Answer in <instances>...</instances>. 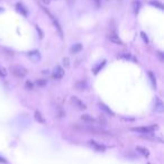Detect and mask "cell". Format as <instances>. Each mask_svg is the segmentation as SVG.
Listing matches in <instances>:
<instances>
[{
	"label": "cell",
	"instance_id": "1",
	"mask_svg": "<svg viewBox=\"0 0 164 164\" xmlns=\"http://www.w3.org/2000/svg\"><path fill=\"white\" fill-rule=\"evenodd\" d=\"M10 71L13 72V74L16 75L17 78H25L26 74H27V71L25 68L20 65H13L10 66Z\"/></svg>",
	"mask_w": 164,
	"mask_h": 164
},
{
	"label": "cell",
	"instance_id": "2",
	"mask_svg": "<svg viewBox=\"0 0 164 164\" xmlns=\"http://www.w3.org/2000/svg\"><path fill=\"white\" fill-rule=\"evenodd\" d=\"M71 102L74 105V107H76L78 109H81V110H83V109L87 108L85 103L82 102V101H81L78 97H74V96H73V97H71Z\"/></svg>",
	"mask_w": 164,
	"mask_h": 164
},
{
	"label": "cell",
	"instance_id": "3",
	"mask_svg": "<svg viewBox=\"0 0 164 164\" xmlns=\"http://www.w3.org/2000/svg\"><path fill=\"white\" fill-rule=\"evenodd\" d=\"M154 128H156V126L153 127H136V128H131L133 131H136V133H142V134H147V133H151Z\"/></svg>",
	"mask_w": 164,
	"mask_h": 164
},
{
	"label": "cell",
	"instance_id": "4",
	"mask_svg": "<svg viewBox=\"0 0 164 164\" xmlns=\"http://www.w3.org/2000/svg\"><path fill=\"white\" fill-rule=\"evenodd\" d=\"M28 57L33 62H38L41 60V54L38 51H32L28 53Z\"/></svg>",
	"mask_w": 164,
	"mask_h": 164
},
{
	"label": "cell",
	"instance_id": "5",
	"mask_svg": "<svg viewBox=\"0 0 164 164\" xmlns=\"http://www.w3.org/2000/svg\"><path fill=\"white\" fill-rule=\"evenodd\" d=\"M63 75H64L63 69H62L61 66H56L54 72H53V78H54V79H61Z\"/></svg>",
	"mask_w": 164,
	"mask_h": 164
},
{
	"label": "cell",
	"instance_id": "6",
	"mask_svg": "<svg viewBox=\"0 0 164 164\" xmlns=\"http://www.w3.org/2000/svg\"><path fill=\"white\" fill-rule=\"evenodd\" d=\"M89 144L94 148H96L97 151H100V152H103V151L106 150V147H105V145H101V144H99V143H97V142L94 141H89Z\"/></svg>",
	"mask_w": 164,
	"mask_h": 164
},
{
	"label": "cell",
	"instance_id": "7",
	"mask_svg": "<svg viewBox=\"0 0 164 164\" xmlns=\"http://www.w3.org/2000/svg\"><path fill=\"white\" fill-rule=\"evenodd\" d=\"M108 38H109V39H110V42H113L114 44H117V45H122V39L118 37L116 34H110Z\"/></svg>",
	"mask_w": 164,
	"mask_h": 164
},
{
	"label": "cell",
	"instance_id": "8",
	"mask_svg": "<svg viewBox=\"0 0 164 164\" xmlns=\"http://www.w3.org/2000/svg\"><path fill=\"white\" fill-rule=\"evenodd\" d=\"M155 110L157 113H163L164 110V106H163V102L160 100L159 98L156 99V105H155Z\"/></svg>",
	"mask_w": 164,
	"mask_h": 164
},
{
	"label": "cell",
	"instance_id": "9",
	"mask_svg": "<svg viewBox=\"0 0 164 164\" xmlns=\"http://www.w3.org/2000/svg\"><path fill=\"white\" fill-rule=\"evenodd\" d=\"M75 88L78 90H85L88 88V83L85 81H79L75 83Z\"/></svg>",
	"mask_w": 164,
	"mask_h": 164
},
{
	"label": "cell",
	"instance_id": "10",
	"mask_svg": "<svg viewBox=\"0 0 164 164\" xmlns=\"http://www.w3.org/2000/svg\"><path fill=\"white\" fill-rule=\"evenodd\" d=\"M99 108L101 109V110H103L106 114H108V115H111V116H114L115 114H114V111L110 109V108H108L106 105H103V103H99Z\"/></svg>",
	"mask_w": 164,
	"mask_h": 164
},
{
	"label": "cell",
	"instance_id": "11",
	"mask_svg": "<svg viewBox=\"0 0 164 164\" xmlns=\"http://www.w3.org/2000/svg\"><path fill=\"white\" fill-rule=\"evenodd\" d=\"M81 50H82V45L78 43V44H74L73 46L71 47L70 52L72 53V54H76V53H79V52L81 51Z\"/></svg>",
	"mask_w": 164,
	"mask_h": 164
},
{
	"label": "cell",
	"instance_id": "12",
	"mask_svg": "<svg viewBox=\"0 0 164 164\" xmlns=\"http://www.w3.org/2000/svg\"><path fill=\"white\" fill-rule=\"evenodd\" d=\"M136 151H137L138 153H141L142 155L146 156V157L150 155V152H148V150H147V148H145V147H142V146H137V147H136Z\"/></svg>",
	"mask_w": 164,
	"mask_h": 164
},
{
	"label": "cell",
	"instance_id": "13",
	"mask_svg": "<svg viewBox=\"0 0 164 164\" xmlns=\"http://www.w3.org/2000/svg\"><path fill=\"white\" fill-rule=\"evenodd\" d=\"M35 120L36 122H41V124H45V119L43 118V116H42V114L39 113V111H35Z\"/></svg>",
	"mask_w": 164,
	"mask_h": 164
},
{
	"label": "cell",
	"instance_id": "14",
	"mask_svg": "<svg viewBox=\"0 0 164 164\" xmlns=\"http://www.w3.org/2000/svg\"><path fill=\"white\" fill-rule=\"evenodd\" d=\"M16 7H17V10H18L19 13H22L24 16H27V10L24 8V6L22 5V4H17Z\"/></svg>",
	"mask_w": 164,
	"mask_h": 164
},
{
	"label": "cell",
	"instance_id": "15",
	"mask_svg": "<svg viewBox=\"0 0 164 164\" xmlns=\"http://www.w3.org/2000/svg\"><path fill=\"white\" fill-rule=\"evenodd\" d=\"M151 5L155 6V7H157V8H160L161 10L164 9V6L160 2V1H157V0H151Z\"/></svg>",
	"mask_w": 164,
	"mask_h": 164
},
{
	"label": "cell",
	"instance_id": "16",
	"mask_svg": "<svg viewBox=\"0 0 164 164\" xmlns=\"http://www.w3.org/2000/svg\"><path fill=\"white\" fill-rule=\"evenodd\" d=\"M133 8H134V11H135V13H138V10L141 8V2L137 1V0L133 1Z\"/></svg>",
	"mask_w": 164,
	"mask_h": 164
},
{
	"label": "cell",
	"instance_id": "17",
	"mask_svg": "<svg viewBox=\"0 0 164 164\" xmlns=\"http://www.w3.org/2000/svg\"><path fill=\"white\" fill-rule=\"evenodd\" d=\"M81 119L82 120H85V122H94V119L90 115H82L81 116Z\"/></svg>",
	"mask_w": 164,
	"mask_h": 164
},
{
	"label": "cell",
	"instance_id": "18",
	"mask_svg": "<svg viewBox=\"0 0 164 164\" xmlns=\"http://www.w3.org/2000/svg\"><path fill=\"white\" fill-rule=\"evenodd\" d=\"M36 85H39V87H43V85H46V80H37V81H36Z\"/></svg>",
	"mask_w": 164,
	"mask_h": 164
},
{
	"label": "cell",
	"instance_id": "19",
	"mask_svg": "<svg viewBox=\"0 0 164 164\" xmlns=\"http://www.w3.org/2000/svg\"><path fill=\"white\" fill-rule=\"evenodd\" d=\"M148 76L151 78V81H152L153 85H154V87H156V83H155V78H154V75H153V73H152V72H148Z\"/></svg>",
	"mask_w": 164,
	"mask_h": 164
},
{
	"label": "cell",
	"instance_id": "20",
	"mask_svg": "<svg viewBox=\"0 0 164 164\" xmlns=\"http://www.w3.org/2000/svg\"><path fill=\"white\" fill-rule=\"evenodd\" d=\"M25 87H26V89L32 90L33 89V83H32V82H29V81H27V82L25 83Z\"/></svg>",
	"mask_w": 164,
	"mask_h": 164
},
{
	"label": "cell",
	"instance_id": "21",
	"mask_svg": "<svg viewBox=\"0 0 164 164\" xmlns=\"http://www.w3.org/2000/svg\"><path fill=\"white\" fill-rule=\"evenodd\" d=\"M122 59H126V60H134L133 57H131V55H129V54H124V55H122Z\"/></svg>",
	"mask_w": 164,
	"mask_h": 164
},
{
	"label": "cell",
	"instance_id": "22",
	"mask_svg": "<svg viewBox=\"0 0 164 164\" xmlns=\"http://www.w3.org/2000/svg\"><path fill=\"white\" fill-rule=\"evenodd\" d=\"M63 64H64L66 68L70 65V63H69V59H68V57H64V59H63Z\"/></svg>",
	"mask_w": 164,
	"mask_h": 164
},
{
	"label": "cell",
	"instance_id": "23",
	"mask_svg": "<svg viewBox=\"0 0 164 164\" xmlns=\"http://www.w3.org/2000/svg\"><path fill=\"white\" fill-rule=\"evenodd\" d=\"M0 163L1 164H7L8 162H7V160L5 159V157H2V156H0Z\"/></svg>",
	"mask_w": 164,
	"mask_h": 164
},
{
	"label": "cell",
	"instance_id": "24",
	"mask_svg": "<svg viewBox=\"0 0 164 164\" xmlns=\"http://www.w3.org/2000/svg\"><path fill=\"white\" fill-rule=\"evenodd\" d=\"M6 71H5V69H0V76H6Z\"/></svg>",
	"mask_w": 164,
	"mask_h": 164
},
{
	"label": "cell",
	"instance_id": "25",
	"mask_svg": "<svg viewBox=\"0 0 164 164\" xmlns=\"http://www.w3.org/2000/svg\"><path fill=\"white\" fill-rule=\"evenodd\" d=\"M141 36L143 37V39H144V42H146V43L148 42V39H147V37L145 36V34H144V33H141Z\"/></svg>",
	"mask_w": 164,
	"mask_h": 164
},
{
	"label": "cell",
	"instance_id": "26",
	"mask_svg": "<svg viewBox=\"0 0 164 164\" xmlns=\"http://www.w3.org/2000/svg\"><path fill=\"white\" fill-rule=\"evenodd\" d=\"M157 55L160 56V60L163 61V54H162V52H157Z\"/></svg>",
	"mask_w": 164,
	"mask_h": 164
}]
</instances>
